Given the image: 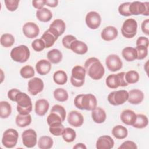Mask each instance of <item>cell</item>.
Returning a JSON list of instances; mask_svg holds the SVG:
<instances>
[{
  "label": "cell",
  "instance_id": "6da1fadb",
  "mask_svg": "<svg viewBox=\"0 0 149 149\" xmlns=\"http://www.w3.org/2000/svg\"><path fill=\"white\" fill-rule=\"evenodd\" d=\"M84 68L88 76L94 80L101 79L105 73L104 66L100 61L95 57L87 59L84 63Z\"/></svg>",
  "mask_w": 149,
  "mask_h": 149
},
{
  "label": "cell",
  "instance_id": "7a4b0ae2",
  "mask_svg": "<svg viewBox=\"0 0 149 149\" xmlns=\"http://www.w3.org/2000/svg\"><path fill=\"white\" fill-rule=\"evenodd\" d=\"M74 106L80 110L92 111L97 105L95 96L92 94H80L74 99Z\"/></svg>",
  "mask_w": 149,
  "mask_h": 149
},
{
  "label": "cell",
  "instance_id": "3957f363",
  "mask_svg": "<svg viewBox=\"0 0 149 149\" xmlns=\"http://www.w3.org/2000/svg\"><path fill=\"white\" fill-rule=\"evenodd\" d=\"M15 102L17 103L16 109L19 113L27 115L31 112L33 108L31 100L26 93L19 92L16 97Z\"/></svg>",
  "mask_w": 149,
  "mask_h": 149
},
{
  "label": "cell",
  "instance_id": "277c9868",
  "mask_svg": "<svg viewBox=\"0 0 149 149\" xmlns=\"http://www.w3.org/2000/svg\"><path fill=\"white\" fill-rule=\"evenodd\" d=\"M30 52L27 46L20 45L15 47L10 51V56L13 61L19 63H24L30 58Z\"/></svg>",
  "mask_w": 149,
  "mask_h": 149
},
{
  "label": "cell",
  "instance_id": "5b68a950",
  "mask_svg": "<svg viewBox=\"0 0 149 149\" xmlns=\"http://www.w3.org/2000/svg\"><path fill=\"white\" fill-rule=\"evenodd\" d=\"M86 72L85 68L80 65L74 66L72 69L70 83L75 87H80L85 81Z\"/></svg>",
  "mask_w": 149,
  "mask_h": 149
},
{
  "label": "cell",
  "instance_id": "8992f818",
  "mask_svg": "<svg viewBox=\"0 0 149 149\" xmlns=\"http://www.w3.org/2000/svg\"><path fill=\"white\" fill-rule=\"evenodd\" d=\"M125 72H122L117 74H111L107 76L105 83L108 87L112 89L117 88L119 87H125L129 84L125 79Z\"/></svg>",
  "mask_w": 149,
  "mask_h": 149
},
{
  "label": "cell",
  "instance_id": "52a82bcc",
  "mask_svg": "<svg viewBox=\"0 0 149 149\" xmlns=\"http://www.w3.org/2000/svg\"><path fill=\"white\" fill-rule=\"evenodd\" d=\"M19 138L17 131L14 129H8L3 133L2 137V145L8 148H11L16 146Z\"/></svg>",
  "mask_w": 149,
  "mask_h": 149
},
{
  "label": "cell",
  "instance_id": "ba28073f",
  "mask_svg": "<svg viewBox=\"0 0 149 149\" xmlns=\"http://www.w3.org/2000/svg\"><path fill=\"white\" fill-rule=\"evenodd\" d=\"M129 96L128 91L125 90H120L111 92L108 97V102L113 106H118L123 104L127 101Z\"/></svg>",
  "mask_w": 149,
  "mask_h": 149
},
{
  "label": "cell",
  "instance_id": "9c48e42d",
  "mask_svg": "<svg viewBox=\"0 0 149 149\" xmlns=\"http://www.w3.org/2000/svg\"><path fill=\"white\" fill-rule=\"evenodd\" d=\"M137 21L130 18L125 20L121 27V33L122 36L126 38H132L134 37L137 33Z\"/></svg>",
  "mask_w": 149,
  "mask_h": 149
},
{
  "label": "cell",
  "instance_id": "30bf717a",
  "mask_svg": "<svg viewBox=\"0 0 149 149\" xmlns=\"http://www.w3.org/2000/svg\"><path fill=\"white\" fill-rule=\"evenodd\" d=\"M129 10L131 15H143L148 16L149 15V2H141L139 1L130 2Z\"/></svg>",
  "mask_w": 149,
  "mask_h": 149
},
{
  "label": "cell",
  "instance_id": "8fae6325",
  "mask_svg": "<svg viewBox=\"0 0 149 149\" xmlns=\"http://www.w3.org/2000/svg\"><path fill=\"white\" fill-rule=\"evenodd\" d=\"M22 139L23 145L27 148H33L37 142L36 132L32 129L25 130L22 134Z\"/></svg>",
  "mask_w": 149,
  "mask_h": 149
},
{
  "label": "cell",
  "instance_id": "7c38bea8",
  "mask_svg": "<svg viewBox=\"0 0 149 149\" xmlns=\"http://www.w3.org/2000/svg\"><path fill=\"white\" fill-rule=\"evenodd\" d=\"M105 64L108 69L113 72L119 70L123 66L122 60L116 54H111L107 56L105 59Z\"/></svg>",
  "mask_w": 149,
  "mask_h": 149
},
{
  "label": "cell",
  "instance_id": "4fadbf2b",
  "mask_svg": "<svg viewBox=\"0 0 149 149\" xmlns=\"http://www.w3.org/2000/svg\"><path fill=\"white\" fill-rule=\"evenodd\" d=\"M87 26L92 30L98 29L101 23V17L100 15L95 11H90L87 13L85 18Z\"/></svg>",
  "mask_w": 149,
  "mask_h": 149
},
{
  "label": "cell",
  "instance_id": "5bb4252c",
  "mask_svg": "<svg viewBox=\"0 0 149 149\" xmlns=\"http://www.w3.org/2000/svg\"><path fill=\"white\" fill-rule=\"evenodd\" d=\"M44 84L42 80L39 77H33L28 81V91L32 95H36L44 89Z\"/></svg>",
  "mask_w": 149,
  "mask_h": 149
},
{
  "label": "cell",
  "instance_id": "9a60e30c",
  "mask_svg": "<svg viewBox=\"0 0 149 149\" xmlns=\"http://www.w3.org/2000/svg\"><path fill=\"white\" fill-rule=\"evenodd\" d=\"M22 31L24 35L29 38H34L37 37L40 33L38 26L31 22L26 23L23 26Z\"/></svg>",
  "mask_w": 149,
  "mask_h": 149
},
{
  "label": "cell",
  "instance_id": "2e32d148",
  "mask_svg": "<svg viewBox=\"0 0 149 149\" xmlns=\"http://www.w3.org/2000/svg\"><path fill=\"white\" fill-rule=\"evenodd\" d=\"M65 29V23L63 20L60 19H56L54 20L49 25L48 29V30L58 38L63 34Z\"/></svg>",
  "mask_w": 149,
  "mask_h": 149
},
{
  "label": "cell",
  "instance_id": "e0dca14e",
  "mask_svg": "<svg viewBox=\"0 0 149 149\" xmlns=\"http://www.w3.org/2000/svg\"><path fill=\"white\" fill-rule=\"evenodd\" d=\"M68 122L70 125L73 127H80L83 124L84 117L80 112L77 111H72L68 114Z\"/></svg>",
  "mask_w": 149,
  "mask_h": 149
},
{
  "label": "cell",
  "instance_id": "ac0fdd59",
  "mask_svg": "<svg viewBox=\"0 0 149 149\" xmlns=\"http://www.w3.org/2000/svg\"><path fill=\"white\" fill-rule=\"evenodd\" d=\"M115 144L113 139L108 135L99 137L96 141L95 146L97 149H111Z\"/></svg>",
  "mask_w": 149,
  "mask_h": 149
},
{
  "label": "cell",
  "instance_id": "d6986e66",
  "mask_svg": "<svg viewBox=\"0 0 149 149\" xmlns=\"http://www.w3.org/2000/svg\"><path fill=\"white\" fill-rule=\"evenodd\" d=\"M118 35V29L113 26L105 27L101 31V38L105 41H110L115 40Z\"/></svg>",
  "mask_w": 149,
  "mask_h": 149
},
{
  "label": "cell",
  "instance_id": "ffe728a7",
  "mask_svg": "<svg viewBox=\"0 0 149 149\" xmlns=\"http://www.w3.org/2000/svg\"><path fill=\"white\" fill-rule=\"evenodd\" d=\"M127 101L130 104L137 105L140 104L144 100V95L143 92L139 89H133L129 92Z\"/></svg>",
  "mask_w": 149,
  "mask_h": 149
},
{
  "label": "cell",
  "instance_id": "44dd1931",
  "mask_svg": "<svg viewBox=\"0 0 149 149\" xmlns=\"http://www.w3.org/2000/svg\"><path fill=\"white\" fill-rule=\"evenodd\" d=\"M52 68L51 63L47 59H41L36 64V70L40 75L44 76L47 74Z\"/></svg>",
  "mask_w": 149,
  "mask_h": 149
},
{
  "label": "cell",
  "instance_id": "7402d4cb",
  "mask_svg": "<svg viewBox=\"0 0 149 149\" xmlns=\"http://www.w3.org/2000/svg\"><path fill=\"white\" fill-rule=\"evenodd\" d=\"M120 120L125 125L132 126L136 121V114L131 109L123 110L120 114Z\"/></svg>",
  "mask_w": 149,
  "mask_h": 149
},
{
  "label": "cell",
  "instance_id": "603a6c76",
  "mask_svg": "<svg viewBox=\"0 0 149 149\" xmlns=\"http://www.w3.org/2000/svg\"><path fill=\"white\" fill-rule=\"evenodd\" d=\"M49 107L48 101L44 98L38 100L35 104V112L40 116H43L47 112Z\"/></svg>",
  "mask_w": 149,
  "mask_h": 149
},
{
  "label": "cell",
  "instance_id": "cb8c5ba5",
  "mask_svg": "<svg viewBox=\"0 0 149 149\" xmlns=\"http://www.w3.org/2000/svg\"><path fill=\"white\" fill-rule=\"evenodd\" d=\"M70 49L77 54L84 55L88 51V47L85 42L76 40L72 42Z\"/></svg>",
  "mask_w": 149,
  "mask_h": 149
},
{
  "label": "cell",
  "instance_id": "d4e9b609",
  "mask_svg": "<svg viewBox=\"0 0 149 149\" xmlns=\"http://www.w3.org/2000/svg\"><path fill=\"white\" fill-rule=\"evenodd\" d=\"M91 111V118L95 123L100 124L105 121L107 114L104 109L97 107Z\"/></svg>",
  "mask_w": 149,
  "mask_h": 149
},
{
  "label": "cell",
  "instance_id": "484cf974",
  "mask_svg": "<svg viewBox=\"0 0 149 149\" xmlns=\"http://www.w3.org/2000/svg\"><path fill=\"white\" fill-rule=\"evenodd\" d=\"M40 38L44 42L45 48H48L54 44L55 42L56 41V40H57L58 38L56 37L51 31H50L48 29L47 30L44 31Z\"/></svg>",
  "mask_w": 149,
  "mask_h": 149
},
{
  "label": "cell",
  "instance_id": "4316f807",
  "mask_svg": "<svg viewBox=\"0 0 149 149\" xmlns=\"http://www.w3.org/2000/svg\"><path fill=\"white\" fill-rule=\"evenodd\" d=\"M36 17L40 22H48L52 18V13L49 9L43 8L36 11Z\"/></svg>",
  "mask_w": 149,
  "mask_h": 149
},
{
  "label": "cell",
  "instance_id": "83f0119b",
  "mask_svg": "<svg viewBox=\"0 0 149 149\" xmlns=\"http://www.w3.org/2000/svg\"><path fill=\"white\" fill-rule=\"evenodd\" d=\"M123 58L127 62H132L137 59V54L135 48L132 47H126L122 51Z\"/></svg>",
  "mask_w": 149,
  "mask_h": 149
},
{
  "label": "cell",
  "instance_id": "f1b7e54d",
  "mask_svg": "<svg viewBox=\"0 0 149 149\" xmlns=\"http://www.w3.org/2000/svg\"><path fill=\"white\" fill-rule=\"evenodd\" d=\"M48 60L54 64L59 63L62 60L63 55L61 51L58 49H52L47 53Z\"/></svg>",
  "mask_w": 149,
  "mask_h": 149
},
{
  "label": "cell",
  "instance_id": "f546056e",
  "mask_svg": "<svg viewBox=\"0 0 149 149\" xmlns=\"http://www.w3.org/2000/svg\"><path fill=\"white\" fill-rule=\"evenodd\" d=\"M112 135L117 139L122 140L125 139L128 135L127 128L120 125L114 126L112 130Z\"/></svg>",
  "mask_w": 149,
  "mask_h": 149
},
{
  "label": "cell",
  "instance_id": "4dcf8cb0",
  "mask_svg": "<svg viewBox=\"0 0 149 149\" xmlns=\"http://www.w3.org/2000/svg\"><path fill=\"white\" fill-rule=\"evenodd\" d=\"M31 116L29 114L22 115L19 113L15 119L16 124L20 127H25L30 125L31 123Z\"/></svg>",
  "mask_w": 149,
  "mask_h": 149
},
{
  "label": "cell",
  "instance_id": "1f68e13d",
  "mask_svg": "<svg viewBox=\"0 0 149 149\" xmlns=\"http://www.w3.org/2000/svg\"><path fill=\"white\" fill-rule=\"evenodd\" d=\"M12 113L11 105L6 101L0 102V117L2 119L8 118Z\"/></svg>",
  "mask_w": 149,
  "mask_h": 149
},
{
  "label": "cell",
  "instance_id": "d6a6232c",
  "mask_svg": "<svg viewBox=\"0 0 149 149\" xmlns=\"http://www.w3.org/2000/svg\"><path fill=\"white\" fill-rule=\"evenodd\" d=\"M38 147L40 149H49L54 144L52 139L48 136H42L38 140Z\"/></svg>",
  "mask_w": 149,
  "mask_h": 149
},
{
  "label": "cell",
  "instance_id": "836d02e7",
  "mask_svg": "<svg viewBox=\"0 0 149 149\" xmlns=\"http://www.w3.org/2000/svg\"><path fill=\"white\" fill-rule=\"evenodd\" d=\"M54 81L58 85H63L68 81V76L66 73L62 70L56 71L53 74Z\"/></svg>",
  "mask_w": 149,
  "mask_h": 149
},
{
  "label": "cell",
  "instance_id": "e575fe53",
  "mask_svg": "<svg viewBox=\"0 0 149 149\" xmlns=\"http://www.w3.org/2000/svg\"><path fill=\"white\" fill-rule=\"evenodd\" d=\"M148 123V119L146 115L141 113L136 114V119L132 126L137 129H143Z\"/></svg>",
  "mask_w": 149,
  "mask_h": 149
},
{
  "label": "cell",
  "instance_id": "d590c367",
  "mask_svg": "<svg viewBox=\"0 0 149 149\" xmlns=\"http://www.w3.org/2000/svg\"><path fill=\"white\" fill-rule=\"evenodd\" d=\"M53 94L54 98L59 102H65L69 98L68 91L62 88H56L54 91Z\"/></svg>",
  "mask_w": 149,
  "mask_h": 149
},
{
  "label": "cell",
  "instance_id": "8d00e7d4",
  "mask_svg": "<svg viewBox=\"0 0 149 149\" xmlns=\"http://www.w3.org/2000/svg\"><path fill=\"white\" fill-rule=\"evenodd\" d=\"M0 42L2 47L5 48H9L14 44L15 38L11 34L5 33L1 36L0 38Z\"/></svg>",
  "mask_w": 149,
  "mask_h": 149
},
{
  "label": "cell",
  "instance_id": "74e56055",
  "mask_svg": "<svg viewBox=\"0 0 149 149\" xmlns=\"http://www.w3.org/2000/svg\"><path fill=\"white\" fill-rule=\"evenodd\" d=\"M62 136L65 141L67 143H72L76 137V133L73 129L71 127H66L64 129Z\"/></svg>",
  "mask_w": 149,
  "mask_h": 149
},
{
  "label": "cell",
  "instance_id": "f35d334b",
  "mask_svg": "<svg viewBox=\"0 0 149 149\" xmlns=\"http://www.w3.org/2000/svg\"><path fill=\"white\" fill-rule=\"evenodd\" d=\"M139 78L140 76L139 73L134 70H130L125 73V80L128 84H134L138 82Z\"/></svg>",
  "mask_w": 149,
  "mask_h": 149
},
{
  "label": "cell",
  "instance_id": "ab89813d",
  "mask_svg": "<svg viewBox=\"0 0 149 149\" xmlns=\"http://www.w3.org/2000/svg\"><path fill=\"white\" fill-rule=\"evenodd\" d=\"M20 74L24 79H30L34 76L35 71L31 66L26 65L20 69Z\"/></svg>",
  "mask_w": 149,
  "mask_h": 149
},
{
  "label": "cell",
  "instance_id": "60d3db41",
  "mask_svg": "<svg viewBox=\"0 0 149 149\" xmlns=\"http://www.w3.org/2000/svg\"><path fill=\"white\" fill-rule=\"evenodd\" d=\"M65 127L62 123H57L49 125V131L50 133L55 136H62Z\"/></svg>",
  "mask_w": 149,
  "mask_h": 149
},
{
  "label": "cell",
  "instance_id": "b9f144b4",
  "mask_svg": "<svg viewBox=\"0 0 149 149\" xmlns=\"http://www.w3.org/2000/svg\"><path fill=\"white\" fill-rule=\"evenodd\" d=\"M47 122L48 125L49 126L54 123H62L64 121L60 115H59L55 112L51 111L50 113L49 114V115L47 118Z\"/></svg>",
  "mask_w": 149,
  "mask_h": 149
},
{
  "label": "cell",
  "instance_id": "7bdbcfd3",
  "mask_svg": "<svg viewBox=\"0 0 149 149\" xmlns=\"http://www.w3.org/2000/svg\"><path fill=\"white\" fill-rule=\"evenodd\" d=\"M136 51H137V59L138 60H142L146 58V56L148 55V48L144 47V46H136L135 48Z\"/></svg>",
  "mask_w": 149,
  "mask_h": 149
},
{
  "label": "cell",
  "instance_id": "ee69618b",
  "mask_svg": "<svg viewBox=\"0 0 149 149\" xmlns=\"http://www.w3.org/2000/svg\"><path fill=\"white\" fill-rule=\"evenodd\" d=\"M31 47L35 51L40 52L44 50L45 46L44 42L41 38H37L31 42Z\"/></svg>",
  "mask_w": 149,
  "mask_h": 149
},
{
  "label": "cell",
  "instance_id": "f6af8a7d",
  "mask_svg": "<svg viewBox=\"0 0 149 149\" xmlns=\"http://www.w3.org/2000/svg\"><path fill=\"white\" fill-rule=\"evenodd\" d=\"M130 2H124L120 4L118 7V12L119 14L123 16H130L131 14L129 10V6Z\"/></svg>",
  "mask_w": 149,
  "mask_h": 149
},
{
  "label": "cell",
  "instance_id": "bcb514c9",
  "mask_svg": "<svg viewBox=\"0 0 149 149\" xmlns=\"http://www.w3.org/2000/svg\"><path fill=\"white\" fill-rule=\"evenodd\" d=\"M19 2V0H5L4 1L6 8L10 12H14L17 9Z\"/></svg>",
  "mask_w": 149,
  "mask_h": 149
},
{
  "label": "cell",
  "instance_id": "7dc6e473",
  "mask_svg": "<svg viewBox=\"0 0 149 149\" xmlns=\"http://www.w3.org/2000/svg\"><path fill=\"white\" fill-rule=\"evenodd\" d=\"M76 40H77V38L75 36L71 34H68L63 37L62 42L64 47H65L67 49H70V47L72 42Z\"/></svg>",
  "mask_w": 149,
  "mask_h": 149
},
{
  "label": "cell",
  "instance_id": "c3c4849f",
  "mask_svg": "<svg viewBox=\"0 0 149 149\" xmlns=\"http://www.w3.org/2000/svg\"><path fill=\"white\" fill-rule=\"evenodd\" d=\"M51 111L55 112L57 113H58L59 115H60L61 116V117L62 118L63 121H65V118H66V110L63 106L59 105V104L54 105L52 107Z\"/></svg>",
  "mask_w": 149,
  "mask_h": 149
},
{
  "label": "cell",
  "instance_id": "681fc988",
  "mask_svg": "<svg viewBox=\"0 0 149 149\" xmlns=\"http://www.w3.org/2000/svg\"><path fill=\"white\" fill-rule=\"evenodd\" d=\"M136 144L131 140H126L118 147V149H137Z\"/></svg>",
  "mask_w": 149,
  "mask_h": 149
},
{
  "label": "cell",
  "instance_id": "f907efd6",
  "mask_svg": "<svg viewBox=\"0 0 149 149\" xmlns=\"http://www.w3.org/2000/svg\"><path fill=\"white\" fill-rule=\"evenodd\" d=\"M136 45V46L140 45V46H144L148 48L149 45V40L147 37L141 36L137 39Z\"/></svg>",
  "mask_w": 149,
  "mask_h": 149
},
{
  "label": "cell",
  "instance_id": "816d5d0a",
  "mask_svg": "<svg viewBox=\"0 0 149 149\" xmlns=\"http://www.w3.org/2000/svg\"><path fill=\"white\" fill-rule=\"evenodd\" d=\"M20 92V91L17 88H12L8 91V97L10 100L12 101L15 102L16 100V97L17 94Z\"/></svg>",
  "mask_w": 149,
  "mask_h": 149
},
{
  "label": "cell",
  "instance_id": "f5cc1de1",
  "mask_svg": "<svg viewBox=\"0 0 149 149\" xmlns=\"http://www.w3.org/2000/svg\"><path fill=\"white\" fill-rule=\"evenodd\" d=\"M141 29L144 34H145L147 36L149 35V19H147L143 21L141 25Z\"/></svg>",
  "mask_w": 149,
  "mask_h": 149
},
{
  "label": "cell",
  "instance_id": "db71d44e",
  "mask_svg": "<svg viewBox=\"0 0 149 149\" xmlns=\"http://www.w3.org/2000/svg\"><path fill=\"white\" fill-rule=\"evenodd\" d=\"M32 5L38 10L41 9L45 5V0H34L32 1Z\"/></svg>",
  "mask_w": 149,
  "mask_h": 149
},
{
  "label": "cell",
  "instance_id": "11a10c76",
  "mask_svg": "<svg viewBox=\"0 0 149 149\" xmlns=\"http://www.w3.org/2000/svg\"><path fill=\"white\" fill-rule=\"evenodd\" d=\"M45 5L49 7L55 8L58 5V0H45Z\"/></svg>",
  "mask_w": 149,
  "mask_h": 149
},
{
  "label": "cell",
  "instance_id": "9f6ffc18",
  "mask_svg": "<svg viewBox=\"0 0 149 149\" xmlns=\"http://www.w3.org/2000/svg\"><path fill=\"white\" fill-rule=\"evenodd\" d=\"M73 148L74 149H86L87 147L84 144L79 143H77L75 146H74Z\"/></svg>",
  "mask_w": 149,
  "mask_h": 149
}]
</instances>
